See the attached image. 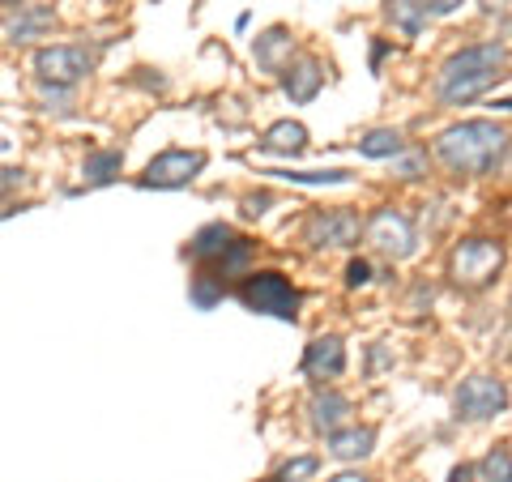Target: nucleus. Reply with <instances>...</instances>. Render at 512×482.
I'll return each instance as SVG.
<instances>
[{
	"label": "nucleus",
	"mask_w": 512,
	"mask_h": 482,
	"mask_svg": "<svg viewBox=\"0 0 512 482\" xmlns=\"http://www.w3.org/2000/svg\"><path fill=\"white\" fill-rule=\"evenodd\" d=\"M512 146L508 128L495 120H461L436 137V158L453 175H487L504 163Z\"/></svg>",
	"instance_id": "f257e3e1"
},
{
	"label": "nucleus",
	"mask_w": 512,
	"mask_h": 482,
	"mask_svg": "<svg viewBox=\"0 0 512 482\" xmlns=\"http://www.w3.org/2000/svg\"><path fill=\"white\" fill-rule=\"evenodd\" d=\"M504 64H508V47L504 43H474V47H461L444 60V69L436 77V99L444 107H466L504 77Z\"/></svg>",
	"instance_id": "f03ea898"
},
{
	"label": "nucleus",
	"mask_w": 512,
	"mask_h": 482,
	"mask_svg": "<svg viewBox=\"0 0 512 482\" xmlns=\"http://www.w3.org/2000/svg\"><path fill=\"white\" fill-rule=\"evenodd\" d=\"M239 303L248 312H261V316H274V320H299V291L291 286V278L278 269H261V273H248L244 286H239Z\"/></svg>",
	"instance_id": "7ed1b4c3"
},
{
	"label": "nucleus",
	"mask_w": 512,
	"mask_h": 482,
	"mask_svg": "<svg viewBox=\"0 0 512 482\" xmlns=\"http://www.w3.org/2000/svg\"><path fill=\"white\" fill-rule=\"evenodd\" d=\"M504 244L500 239H461V244L453 248V256H448V273H453L457 286H470V291H478V286H487L495 273L504 269Z\"/></svg>",
	"instance_id": "20e7f679"
},
{
	"label": "nucleus",
	"mask_w": 512,
	"mask_h": 482,
	"mask_svg": "<svg viewBox=\"0 0 512 482\" xmlns=\"http://www.w3.org/2000/svg\"><path fill=\"white\" fill-rule=\"evenodd\" d=\"M94 69V56L82 43H56V47H39L35 52V73L47 86H77L82 77Z\"/></svg>",
	"instance_id": "39448f33"
},
{
	"label": "nucleus",
	"mask_w": 512,
	"mask_h": 482,
	"mask_svg": "<svg viewBox=\"0 0 512 482\" xmlns=\"http://www.w3.org/2000/svg\"><path fill=\"white\" fill-rule=\"evenodd\" d=\"M367 244H372L376 252L393 256V261H406V256L419 248V235H414V222L402 214V210H376L372 218H367Z\"/></svg>",
	"instance_id": "423d86ee"
},
{
	"label": "nucleus",
	"mask_w": 512,
	"mask_h": 482,
	"mask_svg": "<svg viewBox=\"0 0 512 482\" xmlns=\"http://www.w3.org/2000/svg\"><path fill=\"white\" fill-rule=\"evenodd\" d=\"M453 406H457L461 419L483 423V419H495V414L508 406V389H504V380H495V376H470V380L457 384Z\"/></svg>",
	"instance_id": "0eeeda50"
},
{
	"label": "nucleus",
	"mask_w": 512,
	"mask_h": 482,
	"mask_svg": "<svg viewBox=\"0 0 512 482\" xmlns=\"http://www.w3.org/2000/svg\"><path fill=\"white\" fill-rule=\"evenodd\" d=\"M205 171L201 150H163L141 175V188H188Z\"/></svg>",
	"instance_id": "6e6552de"
},
{
	"label": "nucleus",
	"mask_w": 512,
	"mask_h": 482,
	"mask_svg": "<svg viewBox=\"0 0 512 482\" xmlns=\"http://www.w3.org/2000/svg\"><path fill=\"white\" fill-rule=\"evenodd\" d=\"M363 222L350 210H325L308 218V244L312 248H355Z\"/></svg>",
	"instance_id": "1a4fd4ad"
},
{
	"label": "nucleus",
	"mask_w": 512,
	"mask_h": 482,
	"mask_svg": "<svg viewBox=\"0 0 512 482\" xmlns=\"http://www.w3.org/2000/svg\"><path fill=\"white\" fill-rule=\"evenodd\" d=\"M291 56H295V35L286 26H269L265 35L252 39V60L261 64L265 73H286Z\"/></svg>",
	"instance_id": "9d476101"
},
{
	"label": "nucleus",
	"mask_w": 512,
	"mask_h": 482,
	"mask_svg": "<svg viewBox=\"0 0 512 482\" xmlns=\"http://www.w3.org/2000/svg\"><path fill=\"white\" fill-rule=\"evenodd\" d=\"M303 372H308L312 380H333L346 372V346L342 337H316V342L303 350Z\"/></svg>",
	"instance_id": "9b49d317"
},
{
	"label": "nucleus",
	"mask_w": 512,
	"mask_h": 482,
	"mask_svg": "<svg viewBox=\"0 0 512 482\" xmlns=\"http://www.w3.org/2000/svg\"><path fill=\"white\" fill-rule=\"evenodd\" d=\"M320 86H325V64L312 60V56H303L299 64H286V73H282V90H286V99L291 103H312Z\"/></svg>",
	"instance_id": "f8f14e48"
},
{
	"label": "nucleus",
	"mask_w": 512,
	"mask_h": 482,
	"mask_svg": "<svg viewBox=\"0 0 512 482\" xmlns=\"http://www.w3.org/2000/svg\"><path fill=\"white\" fill-rule=\"evenodd\" d=\"M56 13L47 5H18V13H5V39L9 43H30L39 39L43 30H52Z\"/></svg>",
	"instance_id": "ddd939ff"
},
{
	"label": "nucleus",
	"mask_w": 512,
	"mask_h": 482,
	"mask_svg": "<svg viewBox=\"0 0 512 482\" xmlns=\"http://www.w3.org/2000/svg\"><path fill=\"white\" fill-rule=\"evenodd\" d=\"M231 244H235V231L227 227V222H210V227H201L197 235L188 239V256L197 265H210L214 269L222 261V252H227Z\"/></svg>",
	"instance_id": "4468645a"
},
{
	"label": "nucleus",
	"mask_w": 512,
	"mask_h": 482,
	"mask_svg": "<svg viewBox=\"0 0 512 482\" xmlns=\"http://www.w3.org/2000/svg\"><path fill=\"white\" fill-rule=\"evenodd\" d=\"M376 448V427H342L329 436V453L338 461H363Z\"/></svg>",
	"instance_id": "2eb2a0df"
},
{
	"label": "nucleus",
	"mask_w": 512,
	"mask_h": 482,
	"mask_svg": "<svg viewBox=\"0 0 512 482\" xmlns=\"http://www.w3.org/2000/svg\"><path fill=\"white\" fill-rule=\"evenodd\" d=\"M308 410H312V427L325 431V436H333V431H342L346 419H350V397H342V393H316Z\"/></svg>",
	"instance_id": "dca6fc26"
},
{
	"label": "nucleus",
	"mask_w": 512,
	"mask_h": 482,
	"mask_svg": "<svg viewBox=\"0 0 512 482\" xmlns=\"http://www.w3.org/2000/svg\"><path fill=\"white\" fill-rule=\"evenodd\" d=\"M120 167H124V154L120 150H94L86 163H82V180H86V188H103V184L116 180Z\"/></svg>",
	"instance_id": "f3484780"
},
{
	"label": "nucleus",
	"mask_w": 512,
	"mask_h": 482,
	"mask_svg": "<svg viewBox=\"0 0 512 482\" xmlns=\"http://www.w3.org/2000/svg\"><path fill=\"white\" fill-rule=\"evenodd\" d=\"M303 146H308V128L299 120H282L265 133V150H274V154H299Z\"/></svg>",
	"instance_id": "a211bd4d"
},
{
	"label": "nucleus",
	"mask_w": 512,
	"mask_h": 482,
	"mask_svg": "<svg viewBox=\"0 0 512 482\" xmlns=\"http://www.w3.org/2000/svg\"><path fill=\"white\" fill-rule=\"evenodd\" d=\"M406 150V137L397 133V128H372L363 141H359V154L367 158H397Z\"/></svg>",
	"instance_id": "6ab92c4d"
},
{
	"label": "nucleus",
	"mask_w": 512,
	"mask_h": 482,
	"mask_svg": "<svg viewBox=\"0 0 512 482\" xmlns=\"http://www.w3.org/2000/svg\"><path fill=\"white\" fill-rule=\"evenodd\" d=\"M389 22L397 30H406V35H419V30L427 26V9L419 5V0H389Z\"/></svg>",
	"instance_id": "aec40b11"
},
{
	"label": "nucleus",
	"mask_w": 512,
	"mask_h": 482,
	"mask_svg": "<svg viewBox=\"0 0 512 482\" xmlns=\"http://www.w3.org/2000/svg\"><path fill=\"white\" fill-rule=\"evenodd\" d=\"M478 474H483V482H512V453L508 448H491L483 465H478Z\"/></svg>",
	"instance_id": "412c9836"
},
{
	"label": "nucleus",
	"mask_w": 512,
	"mask_h": 482,
	"mask_svg": "<svg viewBox=\"0 0 512 482\" xmlns=\"http://www.w3.org/2000/svg\"><path fill=\"white\" fill-rule=\"evenodd\" d=\"M222 295H227V286L218 278H210V273H197V278H192V303H197L201 312H210Z\"/></svg>",
	"instance_id": "4be33fe9"
},
{
	"label": "nucleus",
	"mask_w": 512,
	"mask_h": 482,
	"mask_svg": "<svg viewBox=\"0 0 512 482\" xmlns=\"http://www.w3.org/2000/svg\"><path fill=\"white\" fill-rule=\"evenodd\" d=\"M286 184H350V171H269Z\"/></svg>",
	"instance_id": "5701e85b"
},
{
	"label": "nucleus",
	"mask_w": 512,
	"mask_h": 482,
	"mask_svg": "<svg viewBox=\"0 0 512 482\" xmlns=\"http://www.w3.org/2000/svg\"><path fill=\"white\" fill-rule=\"evenodd\" d=\"M316 470H320V461H316V457H295V461H286V465H282L274 482H303V478H312Z\"/></svg>",
	"instance_id": "b1692460"
},
{
	"label": "nucleus",
	"mask_w": 512,
	"mask_h": 482,
	"mask_svg": "<svg viewBox=\"0 0 512 482\" xmlns=\"http://www.w3.org/2000/svg\"><path fill=\"white\" fill-rule=\"evenodd\" d=\"M39 103H43V111H69V103H73V90L69 86H39Z\"/></svg>",
	"instance_id": "393cba45"
},
{
	"label": "nucleus",
	"mask_w": 512,
	"mask_h": 482,
	"mask_svg": "<svg viewBox=\"0 0 512 482\" xmlns=\"http://www.w3.org/2000/svg\"><path fill=\"white\" fill-rule=\"evenodd\" d=\"M372 282V265L367 261H350L346 265V286H367Z\"/></svg>",
	"instance_id": "a878e982"
},
{
	"label": "nucleus",
	"mask_w": 512,
	"mask_h": 482,
	"mask_svg": "<svg viewBox=\"0 0 512 482\" xmlns=\"http://www.w3.org/2000/svg\"><path fill=\"white\" fill-rule=\"evenodd\" d=\"M419 5L427 9V18H431V13H436V18H448V13H457L466 0H419Z\"/></svg>",
	"instance_id": "bb28decb"
},
{
	"label": "nucleus",
	"mask_w": 512,
	"mask_h": 482,
	"mask_svg": "<svg viewBox=\"0 0 512 482\" xmlns=\"http://www.w3.org/2000/svg\"><path fill=\"white\" fill-rule=\"evenodd\" d=\"M26 184V171L22 167H0V192H13Z\"/></svg>",
	"instance_id": "cd10ccee"
},
{
	"label": "nucleus",
	"mask_w": 512,
	"mask_h": 482,
	"mask_svg": "<svg viewBox=\"0 0 512 482\" xmlns=\"http://www.w3.org/2000/svg\"><path fill=\"white\" fill-rule=\"evenodd\" d=\"M274 201L269 192H252V197H244V210H248V218H256V214H265V205Z\"/></svg>",
	"instance_id": "c85d7f7f"
},
{
	"label": "nucleus",
	"mask_w": 512,
	"mask_h": 482,
	"mask_svg": "<svg viewBox=\"0 0 512 482\" xmlns=\"http://www.w3.org/2000/svg\"><path fill=\"white\" fill-rule=\"evenodd\" d=\"M419 163H423V154H410L406 163H397V171H402V180H414V175H419Z\"/></svg>",
	"instance_id": "c756f323"
},
{
	"label": "nucleus",
	"mask_w": 512,
	"mask_h": 482,
	"mask_svg": "<svg viewBox=\"0 0 512 482\" xmlns=\"http://www.w3.org/2000/svg\"><path fill=\"white\" fill-rule=\"evenodd\" d=\"M470 474H474V465H457L453 478H448V482H470Z\"/></svg>",
	"instance_id": "7c9ffc66"
},
{
	"label": "nucleus",
	"mask_w": 512,
	"mask_h": 482,
	"mask_svg": "<svg viewBox=\"0 0 512 482\" xmlns=\"http://www.w3.org/2000/svg\"><path fill=\"white\" fill-rule=\"evenodd\" d=\"M329 482H372V478H363V474H338V478H329Z\"/></svg>",
	"instance_id": "2f4dec72"
},
{
	"label": "nucleus",
	"mask_w": 512,
	"mask_h": 482,
	"mask_svg": "<svg viewBox=\"0 0 512 482\" xmlns=\"http://www.w3.org/2000/svg\"><path fill=\"white\" fill-rule=\"evenodd\" d=\"M384 52H389V43H376V52H372V69H376V64L384 60Z\"/></svg>",
	"instance_id": "473e14b6"
},
{
	"label": "nucleus",
	"mask_w": 512,
	"mask_h": 482,
	"mask_svg": "<svg viewBox=\"0 0 512 482\" xmlns=\"http://www.w3.org/2000/svg\"><path fill=\"white\" fill-rule=\"evenodd\" d=\"M500 107H508V111H512V99H504V103H500Z\"/></svg>",
	"instance_id": "72a5a7b5"
},
{
	"label": "nucleus",
	"mask_w": 512,
	"mask_h": 482,
	"mask_svg": "<svg viewBox=\"0 0 512 482\" xmlns=\"http://www.w3.org/2000/svg\"><path fill=\"white\" fill-rule=\"evenodd\" d=\"M0 5H13V0H0Z\"/></svg>",
	"instance_id": "f704fd0d"
},
{
	"label": "nucleus",
	"mask_w": 512,
	"mask_h": 482,
	"mask_svg": "<svg viewBox=\"0 0 512 482\" xmlns=\"http://www.w3.org/2000/svg\"><path fill=\"white\" fill-rule=\"evenodd\" d=\"M508 312H512V303H508Z\"/></svg>",
	"instance_id": "c9c22d12"
}]
</instances>
